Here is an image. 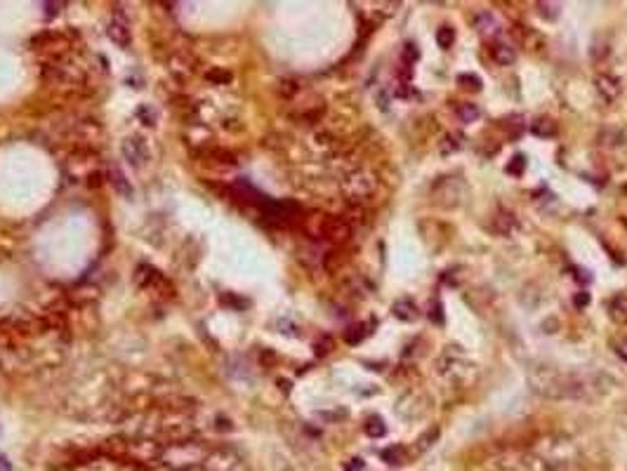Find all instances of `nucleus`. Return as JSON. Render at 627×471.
I'll return each mask as SVG.
<instances>
[{"mask_svg": "<svg viewBox=\"0 0 627 471\" xmlns=\"http://www.w3.org/2000/svg\"><path fill=\"white\" fill-rule=\"evenodd\" d=\"M530 389L537 391L545 398H580L588 391V384L583 382L578 375H571V372H561L552 368V365H535L530 370Z\"/></svg>", "mask_w": 627, "mask_h": 471, "instance_id": "1", "label": "nucleus"}, {"mask_svg": "<svg viewBox=\"0 0 627 471\" xmlns=\"http://www.w3.org/2000/svg\"><path fill=\"white\" fill-rule=\"evenodd\" d=\"M102 453L114 460L151 467V464L161 462L163 446L154 439H144V436H114L102 443Z\"/></svg>", "mask_w": 627, "mask_h": 471, "instance_id": "2", "label": "nucleus"}, {"mask_svg": "<svg viewBox=\"0 0 627 471\" xmlns=\"http://www.w3.org/2000/svg\"><path fill=\"white\" fill-rule=\"evenodd\" d=\"M210 448L205 443L196 441V439H187V441H177V443H168L163 446L161 453V467L170 469V471H184L191 467H201V464L208 460Z\"/></svg>", "mask_w": 627, "mask_h": 471, "instance_id": "3", "label": "nucleus"}, {"mask_svg": "<svg viewBox=\"0 0 627 471\" xmlns=\"http://www.w3.org/2000/svg\"><path fill=\"white\" fill-rule=\"evenodd\" d=\"M305 231L312 236V238L342 245L351 238V231H354V228H351V221L347 217H333V214L312 212L305 219Z\"/></svg>", "mask_w": 627, "mask_h": 471, "instance_id": "4", "label": "nucleus"}, {"mask_svg": "<svg viewBox=\"0 0 627 471\" xmlns=\"http://www.w3.org/2000/svg\"><path fill=\"white\" fill-rule=\"evenodd\" d=\"M437 372L456 386H465L474 379V363L463 351H456V346H448L437 361Z\"/></svg>", "mask_w": 627, "mask_h": 471, "instance_id": "5", "label": "nucleus"}, {"mask_svg": "<svg viewBox=\"0 0 627 471\" xmlns=\"http://www.w3.org/2000/svg\"><path fill=\"white\" fill-rule=\"evenodd\" d=\"M533 455L561 469H566L568 464H576V460L580 457L573 441L564 439V436H545V439H540L533 446Z\"/></svg>", "mask_w": 627, "mask_h": 471, "instance_id": "6", "label": "nucleus"}, {"mask_svg": "<svg viewBox=\"0 0 627 471\" xmlns=\"http://www.w3.org/2000/svg\"><path fill=\"white\" fill-rule=\"evenodd\" d=\"M377 175L373 170L368 168H356V170H349L347 175L342 177L340 182V191L342 196L349 200V203H356L361 205L363 200L373 198L375 191H377Z\"/></svg>", "mask_w": 627, "mask_h": 471, "instance_id": "7", "label": "nucleus"}, {"mask_svg": "<svg viewBox=\"0 0 627 471\" xmlns=\"http://www.w3.org/2000/svg\"><path fill=\"white\" fill-rule=\"evenodd\" d=\"M465 193H467V189H465L463 179H460V177H444V179H439V182L434 184L432 196H434V203H439L441 207H456V205L463 203Z\"/></svg>", "mask_w": 627, "mask_h": 471, "instance_id": "8", "label": "nucleus"}, {"mask_svg": "<svg viewBox=\"0 0 627 471\" xmlns=\"http://www.w3.org/2000/svg\"><path fill=\"white\" fill-rule=\"evenodd\" d=\"M31 45H33V50L40 54H47L52 61L66 57L68 50H71V40H68L64 33H54V31L40 33V36L31 40Z\"/></svg>", "mask_w": 627, "mask_h": 471, "instance_id": "9", "label": "nucleus"}, {"mask_svg": "<svg viewBox=\"0 0 627 471\" xmlns=\"http://www.w3.org/2000/svg\"><path fill=\"white\" fill-rule=\"evenodd\" d=\"M135 281H137V286H140L142 290H147V293H154L158 297H172V293H175V290H172V286H170V281L165 279L161 271H156L154 267H147V264L137 269Z\"/></svg>", "mask_w": 627, "mask_h": 471, "instance_id": "10", "label": "nucleus"}, {"mask_svg": "<svg viewBox=\"0 0 627 471\" xmlns=\"http://www.w3.org/2000/svg\"><path fill=\"white\" fill-rule=\"evenodd\" d=\"M203 467L208 471H248L243 460L229 448L210 450V455H208V460L203 462Z\"/></svg>", "mask_w": 627, "mask_h": 471, "instance_id": "11", "label": "nucleus"}, {"mask_svg": "<svg viewBox=\"0 0 627 471\" xmlns=\"http://www.w3.org/2000/svg\"><path fill=\"white\" fill-rule=\"evenodd\" d=\"M106 36L111 38V43H116L118 47H128L133 43V31H130V22L126 19L123 12H116L114 19L109 22Z\"/></svg>", "mask_w": 627, "mask_h": 471, "instance_id": "12", "label": "nucleus"}, {"mask_svg": "<svg viewBox=\"0 0 627 471\" xmlns=\"http://www.w3.org/2000/svg\"><path fill=\"white\" fill-rule=\"evenodd\" d=\"M595 90H597V94L602 97L606 104H613L620 97V92H623V85H620V80L616 78V75L599 73L597 78H595Z\"/></svg>", "mask_w": 627, "mask_h": 471, "instance_id": "13", "label": "nucleus"}, {"mask_svg": "<svg viewBox=\"0 0 627 471\" xmlns=\"http://www.w3.org/2000/svg\"><path fill=\"white\" fill-rule=\"evenodd\" d=\"M123 156H126L135 168H142V165L151 158L149 147L144 144V140H140V137H128V140L123 142Z\"/></svg>", "mask_w": 627, "mask_h": 471, "instance_id": "14", "label": "nucleus"}, {"mask_svg": "<svg viewBox=\"0 0 627 471\" xmlns=\"http://www.w3.org/2000/svg\"><path fill=\"white\" fill-rule=\"evenodd\" d=\"M530 133H533L535 137H540V140H549V137L556 135V123L547 116L535 118V121L530 123Z\"/></svg>", "mask_w": 627, "mask_h": 471, "instance_id": "15", "label": "nucleus"}, {"mask_svg": "<svg viewBox=\"0 0 627 471\" xmlns=\"http://www.w3.org/2000/svg\"><path fill=\"white\" fill-rule=\"evenodd\" d=\"M609 316L616 323L625 325L627 323V295H616L609 302Z\"/></svg>", "mask_w": 627, "mask_h": 471, "instance_id": "16", "label": "nucleus"}, {"mask_svg": "<svg viewBox=\"0 0 627 471\" xmlns=\"http://www.w3.org/2000/svg\"><path fill=\"white\" fill-rule=\"evenodd\" d=\"M491 57L495 59V64L509 66V64H514L516 54H514V47H509V45H505V43H498V45H493V47H491Z\"/></svg>", "mask_w": 627, "mask_h": 471, "instance_id": "17", "label": "nucleus"}, {"mask_svg": "<svg viewBox=\"0 0 627 471\" xmlns=\"http://www.w3.org/2000/svg\"><path fill=\"white\" fill-rule=\"evenodd\" d=\"M109 179H111V184L116 186V191H118L121 196H126V198L133 196V186L126 182V175H123L118 168H111V172H109Z\"/></svg>", "mask_w": 627, "mask_h": 471, "instance_id": "18", "label": "nucleus"}, {"mask_svg": "<svg viewBox=\"0 0 627 471\" xmlns=\"http://www.w3.org/2000/svg\"><path fill=\"white\" fill-rule=\"evenodd\" d=\"M394 316L401 318V321H415L418 318V309L415 304H413L410 300H401L394 304Z\"/></svg>", "mask_w": 627, "mask_h": 471, "instance_id": "19", "label": "nucleus"}, {"mask_svg": "<svg viewBox=\"0 0 627 471\" xmlns=\"http://www.w3.org/2000/svg\"><path fill=\"white\" fill-rule=\"evenodd\" d=\"M456 111H458V118H460V121H463V123H472V121H477L479 114H481L477 104H472V102H463V104H460V106H458Z\"/></svg>", "mask_w": 627, "mask_h": 471, "instance_id": "20", "label": "nucleus"}, {"mask_svg": "<svg viewBox=\"0 0 627 471\" xmlns=\"http://www.w3.org/2000/svg\"><path fill=\"white\" fill-rule=\"evenodd\" d=\"M363 429H366V434L370 439H382V436L387 434V427H384V422L380 417H368Z\"/></svg>", "mask_w": 627, "mask_h": 471, "instance_id": "21", "label": "nucleus"}, {"mask_svg": "<svg viewBox=\"0 0 627 471\" xmlns=\"http://www.w3.org/2000/svg\"><path fill=\"white\" fill-rule=\"evenodd\" d=\"M382 460L387 464H391V467H398V464L406 462V453H403L401 446H391L387 450H382Z\"/></svg>", "mask_w": 627, "mask_h": 471, "instance_id": "22", "label": "nucleus"}, {"mask_svg": "<svg viewBox=\"0 0 627 471\" xmlns=\"http://www.w3.org/2000/svg\"><path fill=\"white\" fill-rule=\"evenodd\" d=\"M453 40H456V31H453L451 26H441L437 31V43H439V47H444V50L453 47Z\"/></svg>", "mask_w": 627, "mask_h": 471, "instance_id": "23", "label": "nucleus"}, {"mask_svg": "<svg viewBox=\"0 0 627 471\" xmlns=\"http://www.w3.org/2000/svg\"><path fill=\"white\" fill-rule=\"evenodd\" d=\"M205 78L212 80V82H219V85H224V82L231 80V73L224 71V68H212V71L205 73Z\"/></svg>", "mask_w": 627, "mask_h": 471, "instance_id": "24", "label": "nucleus"}, {"mask_svg": "<svg viewBox=\"0 0 627 471\" xmlns=\"http://www.w3.org/2000/svg\"><path fill=\"white\" fill-rule=\"evenodd\" d=\"M474 26H477L481 33H488V31L495 29V22L488 15H479L477 19H474Z\"/></svg>", "mask_w": 627, "mask_h": 471, "instance_id": "25", "label": "nucleus"}, {"mask_svg": "<svg viewBox=\"0 0 627 471\" xmlns=\"http://www.w3.org/2000/svg\"><path fill=\"white\" fill-rule=\"evenodd\" d=\"M363 339V325H354V328L347 330V335H344V342L347 344H358Z\"/></svg>", "mask_w": 627, "mask_h": 471, "instance_id": "26", "label": "nucleus"}, {"mask_svg": "<svg viewBox=\"0 0 627 471\" xmlns=\"http://www.w3.org/2000/svg\"><path fill=\"white\" fill-rule=\"evenodd\" d=\"M613 349L627 363V339H613Z\"/></svg>", "mask_w": 627, "mask_h": 471, "instance_id": "27", "label": "nucleus"}, {"mask_svg": "<svg viewBox=\"0 0 627 471\" xmlns=\"http://www.w3.org/2000/svg\"><path fill=\"white\" fill-rule=\"evenodd\" d=\"M330 349H333V339H330V337L316 342V353H319V356H326V353H330Z\"/></svg>", "mask_w": 627, "mask_h": 471, "instance_id": "28", "label": "nucleus"}, {"mask_svg": "<svg viewBox=\"0 0 627 471\" xmlns=\"http://www.w3.org/2000/svg\"><path fill=\"white\" fill-rule=\"evenodd\" d=\"M514 163H509L507 165V172H514V175H521L523 172V158L521 156H516V158H512Z\"/></svg>", "mask_w": 627, "mask_h": 471, "instance_id": "29", "label": "nucleus"}, {"mask_svg": "<svg viewBox=\"0 0 627 471\" xmlns=\"http://www.w3.org/2000/svg\"><path fill=\"white\" fill-rule=\"evenodd\" d=\"M460 82H472V85H467V87H481V80L479 78H474V75H460Z\"/></svg>", "mask_w": 627, "mask_h": 471, "instance_id": "30", "label": "nucleus"}, {"mask_svg": "<svg viewBox=\"0 0 627 471\" xmlns=\"http://www.w3.org/2000/svg\"><path fill=\"white\" fill-rule=\"evenodd\" d=\"M418 52H415V45H406V59L408 61H415Z\"/></svg>", "mask_w": 627, "mask_h": 471, "instance_id": "31", "label": "nucleus"}, {"mask_svg": "<svg viewBox=\"0 0 627 471\" xmlns=\"http://www.w3.org/2000/svg\"><path fill=\"white\" fill-rule=\"evenodd\" d=\"M0 471H12V464L5 455H0Z\"/></svg>", "mask_w": 627, "mask_h": 471, "instance_id": "32", "label": "nucleus"}, {"mask_svg": "<svg viewBox=\"0 0 627 471\" xmlns=\"http://www.w3.org/2000/svg\"><path fill=\"white\" fill-rule=\"evenodd\" d=\"M45 8H47V17H52V15H57L61 5H59V3H54V5H52V3H47Z\"/></svg>", "mask_w": 627, "mask_h": 471, "instance_id": "33", "label": "nucleus"}, {"mask_svg": "<svg viewBox=\"0 0 627 471\" xmlns=\"http://www.w3.org/2000/svg\"><path fill=\"white\" fill-rule=\"evenodd\" d=\"M588 302H590V295H588V293H580V295L576 297V304H578V307H585V304H588Z\"/></svg>", "mask_w": 627, "mask_h": 471, "instance_id": "34", "label": "nucleus"}, {"mask_svg": "<svg viewBox=\"0 0 627 471\" xmlns=\"http://www.w3.org/2000/svg\"><path fill=\"white\" fill-rule=\"evenodd\" d=\"M184 471H208V469H205L203 464H201V467H191V469H184Z\"/></svg>", "mask_w": 627, "mask_h": 471, "instance_id": "35", "label": "nucleus"}]
</instances>
